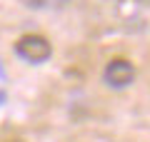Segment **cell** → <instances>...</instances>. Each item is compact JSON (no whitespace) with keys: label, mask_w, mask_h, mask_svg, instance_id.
Listing matches in <instances>:
<instances>
[{"label":"cell","mask_w":150,"mask_h":142,"mask_svg":"<svg viewBox=\"0 0 150 142\" xmlns=\"http://www.w3.org/2000/svg\"><path fill=\"white\" fill-rule=\"evenodd\" d=\"M10 142H23V140H10Z\"/></svg>","instance_id":"cell-5"},{"label":"cell","mask_w":150,"mask_h":142,"mask_svg":"<svg viewBox=\"0 0 150 142\" xmlns=\"http://www.w3.org/2000/svg\"><path fill=\"white\" fill-rule=\"evenodd\" d=\"M15 53H18V58L25 60V63L40 65V63H45V60L53 55V45H50L48 37L33 32V35H23L20 40L15 42Z\"/></svg>","instance_id":"cell-1"},{"label":"cell","mask_w":150,"mask_h":142,"mask_svg":"<svg viewBox=\"0 0 150 142\" xmlns=\"http://www.w3.org/2000/svg\"><path fill=\"white\" fill-rule=\"evenodd\" d=\"M20 3H23L25 8H33V10H38V8H43L48 0H20Z\"/></svg>","instance_id":"cell-3"},{"label":"cell","mask_w":150,"mask_h":142,"mask_svg":"<svg viewBox=\"0 0 150 142\" xmlns=\"http://www.w3.org/2000/svg\"><path fill=\"white\" fill-rule=\"evenodd\" d=\"M103 80H105L108 87L112 90H123L128 85H133L135 80V65L130 60H123V58H115L105 65V72H103Z\"/></svg>","instance_id":"cell-2"},{"label":"cell","mask_w":150,"mask_h":142,"mask_svg":"<svg viewBox=\"0 0 150 142\" xmlns=\"http://www.w3.org/2000/svg\"><path fill=\"white\" fill-rule=\"evenodd\" d=\"M140 5H145V8H150V0H138Z\"/></svg>","instance_id":"cell-4"}]
</instances>
